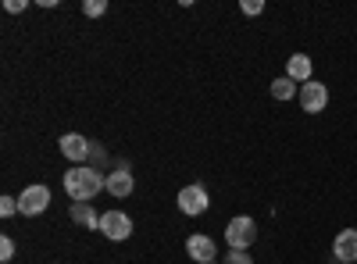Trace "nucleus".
I'll use <instances>...</instances> for the list:
<instances>
[{
	"label": "nucleus",
	"mask_w": 357,
	"mask_h": 264,
	"mask_svg": "<svg viewBox=\"0 0 357 264\" xmlns=\"http://www.w3.org/2000/svg\"><path fill=\"white\" fill-rule=\"evenodd\" d=\"M107 189V175H100L89 164H72V171H65V193L72 196V203H89L97 193Z\"/></svg>",
	"instance_id": "obj_1"
},
{
	"label": "nucleus",
	"mask_w": 357,
	"mask_h": 264,
	"mask_svg": "<svg viewBox=\"0 0 357 264\" xmlns=\"http://www.w3.org/2000/svg\"><path fill=\"white\" fill-rule=\"evenodd\" d=\"M254 240H257V222L250 215H236L225 225V247L229 250H250Z\"/></svg>",
	"instance_id": "obj_2"
},
{
	"label": "nucleus",
	"mask_w": 357,
	"mask_h": 264,
	"mask_svg": "<svg viewBox=\"0 0 357 264\" xmlns=\"http://www.w3.org/2000/svg\"><path fill=\"white\" fill-rule=\"evenodd\" d=\"M47 208H50V186L33 183V186H25V189H22V196H18V211H22V218H40Z\"/></svg>",
	"instance_id": "obj_3"
},
{
	"label": "nucleus",
	"mask_w": 357,
	"mask_h": 264,
	"mask_svg": "<svg viewBox=\"0 0 357 264\" xmlns=\"http://www.w3.org/2000/svg\"><path fill=\"white\" fill-rule=\"evenodd\" d=\"M175 203H178V211H183V215H190V218H200L207 208H211V196H207V189H204L200 183H190V186H183V189H178Z\"/></svg>",
	"instance_id": "obj_4"
},
{
	"label": "nucleus",
	"mask_w": 357,
	"mask_h": 264,
	"mask_svg": "<svg viewBox=\"0 0 357 264\" xmlns=\"http://www.w3.org/2000/svg\"><path fill=\"white\" fill-rule=\"evenodd\" d=\"M301 107L307 111V114H321L325 107H329V86L325 82H318V79H311V82H304L301 86Z\"/></svg>",
	"instance_id": "obj_5"
},
{
	"label": "nucleus",
	"mask_w": 357,
	"mask_h": 264,
	"mask_svg": "<svg viewBox=\"0 0 357 264\" xmlns=\"http://www.w3.org/2000/svg\"><path fill=\"white\" fill-rule=\"evenodd\" d=\"M100 232H104L107 240L122 243V240L132 236V218H129L126 211H104V215H100Z\"/></svg>",
	"instance_id": "obj_6"
},
{
	"label": "nucleus",
	"mask_w": 357,
	"mask_h": 264,
	"mask_svg": "<svg viewBox=\"0 0 357 264\" xmlns=\"http://www.w3.org/2000/svg\"><path fill=\"white\" fill-rule=\"evenodd\" d=\"M57 146H61V154H65L72 164H86V157L93 154V143H89L82 132H65L61 139H57Z\"/></svg>",
	"instance_id": "obj_7"
},
{
	"label": "nucleus",
	"mask_w": 357,
	"mask_h": 264,
	"mask_svg": "<svg viewBox=\"0 0 357 264\" xmlns=\"http://www.w3.org/2000/svg\"><path fill=\"white\" fill-rule=\"evenodd\" d=\"M186 254L197 264H211V261H218V243L211 236H200V232H197V236L186 240Z\"/></svg>",
	"instance_id": "obj_8"
},
{
	"label": "nucleus",
	"mask_w": 357,
	"mask_h": 264,
	"mask_svg": "<svg viewBox=\"0 0 357 264\" xmlns=\"http://www.w3.org/2000/svg\"><path fill=\"white\" fill-rule=\"evenodd\" d=\"M132 189H136V179H132L129 164H118L114 171H107V193L111 196L126 200V196H132Z\"/></svg>",
	"instance_id": "obj_9"
},
{
	"label": "nucleus",
	"mask_w": 357,
	"mask_h": 264,
	"mask_svg": "<svg viewBox=\"0 0 357 264\" xmlns=\"http://www.w3.org/2000/svg\"><path fill=\"white\" fill-rule=\"evenodd\" d=\"M333 257H336L340 264H354V261H357V228L336 232V240H333Z\"/></svg>",
	"instance_id": "obj_10"
},
{
	"label": "nucleus",
	"mask_w": 357,
	"mask_h": 264,
	"mask_svg": "<svg viewBox=\"0 0 357 264\" xmlns=\"http://www.w3.org/2000/svg\"><path fill=\"white\" fill-rule=\"evenodd\" d=\"M286 75L296 82V86H304L314 79V65H311V57L307 54H289V61H286Z\"/></svg>",
	"instance_id": "obj_11"
},
{
	"label": "nucleus",
	"mask_w": 357,
	"mask_h": 264,
	"mask_svg": "<svg viewBox=\"0 0 357 264\" xmlns=\"http://www.w3.org/2000/svg\"><path fill=\"white\" fill-rule=\"evenodd\" d=\"M68 215H72V222L79 225V228H93V232H100V215L93 211V203H72L68 208Z\"/></svg>",
	"instance_id": "obj_12"
},
{
	"label": "nucleus",
	"mask_w": 357,
	"mask_h": 264,
	"mask_svg": "<svg viewBox=\"0 0 357 264\" xmlns=\"http://www.w3.org/2000/svg\"><path fill=\"white\" fill-rule=\"evenodd\" d=\"M272 97H275V100H293V97H301V86H296L289 75H279V79L272 82Z\"/></svg>",
	"instance_id": "obj_13"
},
{
	"label": "nucleus",
	"mask_w": 357,
	"mask_h": 264,
	"mask_svg": "<svg viewBox=\"0 0 357 264\" xmlns=\"http://www.w3.org/2000/svg\"><path fill=\"white\" fill-rule=\"evenodd\" d=\"M82 15H86V18H100V15H107V0H82Z\"/></svg>",
	"instance_id": "obj_14"
},
{
	"label": "nucleus",
	"mask_w": 357,
	"mask_h": 264,
	"mask_svg": "<svg viewBox=\"0 0 357 264\" xmlns=\"http://www.w3.org/2000/svg\"><path fill=\"white\" fill-rule=\"evenodd\" d=\"M15 215H22L18 211V196H0V218H15Z\"/></svg>",
	"instance_id": "obj_15"
},
{
	"label": "nucleus",
	"mask_w": 357,
	"mask_h": 264,
	"mask_svg": "<svg viewBox=\"0 0 357 264\" xmlns=\"http://www.w3.org/2000/svg\"><path fill=\"white\" fill-rule=\"evenodd\" d=\"M222 264H254V257H250V250H229L222 257Z\"/></svg>",
	"instance_id": "obj_16"
},
{
	"label": "nucleus",
	"mask_w": 357,
	"mask_h": 264,
	"mask_svg": "<svg viewBox=\"0 0 357 264\" xmlns=\"http://www.w3.org/2000/svg\"><path fill=\"white\" fill-rule=\"evenodd\" d=\"M240 11H243L247 18H257V15L264 11V0H240Z\"/></svg>",
	"instance_id": "obj_17"
},
{
	"label": "nucleus",
	"mask_w": 357,
	"mask_h": 264,
	"mask_svg": "<svg viewBox=\"0 0 357 264\" xmlns=\"http://www.w3.org/2000/svg\"><path fill=\"white\" fill-rule=\"evenodd\" d=\"M11 257H15V240H11V236H4V240H0V261L8 264Z\"/></svg>",
	"instance_id": "obj_18"
},
{
	"label": "nucleus",
	"mask_w": 357,
	"mask_h": 264,
	"mask_svg": "<svg viewBox=\"0 0 357 264\" xmlns=\"http://www.w3.org/2000/svg\"><path fill=\"white\" fill-rule=\"evenodd\" d=\"M25 8H29V0H4V11L8 15H22Z\"/></svg>",
	"instance_id": "obj_19"
},
{
	"label": "nucleus",
	"mask_w": 357,
	"mask_h": 264,
	"mask_svg": "<svg viewBox=\"0 0 357 264\" xmlns=\"http://www.w3.org/2000/svg\"><path fill=\"white\" fill-rule=\"evenodd\" d=\"M211 264H218V261H211Z\"/></svg>",
	"instance_id": "obj_20"
},
{
	"label": "nucleus",
	"mask_w": 357,
	"mask_h": 264,
	"mask_svg": "<svg viewBox=\"0 0 357 264\" xmlns=\"http://www.w3.org/2000/svg\"><path fill=\"white\" fill-rule=\"evenodd\" d=\"M336 264H340V261H336Z\"/></svg>",
	"instance_id": "obj_21"
}]
</instances>
